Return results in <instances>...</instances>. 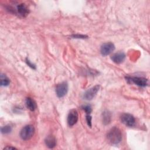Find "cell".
<instances>
[{"mask_svg":"<svg viewBox=\"0 0 150 150\" xmlns=\"http://www.w3.org/2000/svg\"><path fill=\"white\" fill-rule=\"evenodd\" d=\"M107 137L111 144L117 145L122 140V132L118 128L114 127L109 131Z\"/></svg>","mask_w":150,"mask_h":150,"instance_id":"obj_1","label":"cell"},{"mask_svg":"<svg viewBox=\"0 0 150 150\" xmlns=\"http://www.w3.org/2000/svg\"><path fill=\"white\" fill-rule=\"evenodd\" d=\"M35 128L33 125H28L25 126L20 132V137L23 140L30 139L34 134Z\"/></svg>","mask_w":150,"mask_h":150,"instance_id":"obj_2","label":"cell"},{"mask_svg":"<svg viewBox=\"0 0 150 150\" xmlns=\"http://www.w3.org/2000/svg\"><path fill=\"white\" fill-rule=\"evenodd\" d=\"M68 84L66 82H62L58 84L56 87V93L58 97L62 98L64 97L67 93Z\"/></svg>","mask_w":150,"mask_h":150,"instance_id":"obj_3","label":"cell"},{"mask_svg":"<svg viewBox=\"0 0 150 150\" xmlns=\"http://www.w3.org/2000/svg\"><path fill=\"white\" fill-rule=\"evenodd\" d=\"M120 119L123 124L128 127L133 126L135 122V120L134 116L128 113L122 114L120 117Z\"/></svg>","mask_w":150,"mask_h":150,"instance_id":"obj_4","label":"cell"},{"mask_svg":"<svg viewBox=\"0 0 150 150\" xmlns=\"http://www.w3.org/2000/svg\"><path fill=\"white\" fill-rule=\"evenodd\" d=\"M114 49H115V46L112 43L107 42L104 43L101 46L100 52L103 56H105L110 54L111 53H112L114 50Z\"/></svg>","mask_w":150,"mask_h":150,"instance_id":"obj_5","label":"cell"},{"mask_svg":"<svg viewBox=\"0 0 150 150\" xmlns=\"http://www.w3.org/2000/svg\"><path fill=\"white\" fill-rule=\"evenodd\" d=\"M127 80L135 84L140 87H145L148 84V80L144 77H127Z\"/></svg>","mask_w":150,"mask_h":150,"instance_id":"obj_6","label":"cell"},{"mask_svg":"<svg viewBox=\"0 0 150 150\" xmlns=\"http://www.w3.org/2000/svg\"><path fill=\"white\" fill-rule=\"evenodd\" d=\"M100 88V86L98 85H96L88 90H87L83 95V98L87 100H92L97 94Z\"/></svg>","mask_w":150,"mask_h":150,"instance_id":"obj_7","label":"cell"},{"mask_svg":"<svg viewBox=\"0 0 150 150\" xmlns=\"http://www.w3.org/2000/svg\"><path fill=\"white\" fill-rule=\"evenodd\" d=\"M79 115L76 110L72 109L70 111L67 115V123L69 126H73L78 121Z\"/></svg>","mask_w":150,"mask_h":150,"instance_id":"obj_8","label":"cell"},{"mask_svg":"<svg viewBox=\"0 0 150 150\" xmlns=\"http://www.w3.org/2000/svg\"><path fill=\"white\" fill-rule=\"evenodd\" d=\"M125 59V54L123 52H118L114 53L111 56L112 60L117 63V64H120L122 63Z\"/></svg>","mask_w":150,"mask_h":150,"instance_id":"obj_9","label":"cell"},{"mask_svg":"<svg viewBox=\"0 0 150 150\" xmlns=\"http://www.w3.org/2000/svg\"><path fill=\"white\" fill-rule=\"evenodd\" d=\"M46 145L49 148H53L56 145V141L54 136L48 135L45 139Z\"/></svg>","mask_w":150,"mask_h":150,"instance_id":"obj_10","label":"cell"},{"mask_svg":"<svg viewBox=\"0 0 150 150\" xmlns=\"http://www.w3.org/2000/svg\"><path fill=\"white\" fill-rule=\"evenodd\" d=\"M18 13L22 16H26L29 13V10L27 7L23 4H21L18 5L16 7Z\"/></svg>","mask_w":150,"mask_h":150,"instance_id":"obj_11","label":"cell"},{"mask_svg":"<svg viewBox=\"0 0 150 150\" xmlns=\"http://www.w3.org/2000/svg\"><path fill=\"white\" fill-rule=\"evenodd\" d=\"M102 121L104 125L109 124L111 121V114L110 111L105 110L102 114Z\"/></svg>","mask_w":150,"mask_h":150,"instance_id":"obj_12","label":"cell"},{"mask_svg":"<svg viewBox=\"0 0 150 150\" xmlns=\"http://www.w3.org/2000/svg\"><path fill=\"white\" fill-rule=\"evenodd\" d=\"M26 105L28 109L30 111H35L36 108V103L32 98L28 97L26 99Z\"/></svg>","mask_w":150,"mask_h":150,"instance_id":"obj_13","label":"cell"},{"mask_svg":"<svg viewBox=\"0 0 150 150\" xmlns=\"http://www.w3.org/2000/svg\"><path fill=\"white\" fill-rule=\"evenodd\" d=\"M10 80L8 77L5 75L2 74L1 75V85L2 86H7L9 84Z\"/></svg>","mask_w":150,"mask_h":150,"instance_id":"obj_14","label":"cell"},{"mask_svg":"<svg viewBox=\"0 0 150 150\" xmlns=\"http://www.w3.org/2000/svg\"><path fill=\"white\" fill-rule=\"evenodd\" d=\"M11 131H12V127L9 125L4 126L1 128V132L4 134H7L10 133Z\"/></svg>","mask_w":150,"mask_h":150,"instance_id":"obj_15","label":"cell"},{"mask_svg":"<svg viewBox=\"0 0 150 150\" xmlns=\"http://www.w3.org/2000/svg\"><path fill=\"white\" fill-rule=\"evenodd\" d=\"M82 108L85 111V112L87 114H90L91 113V112L92 111V108L91 107L90 105H83L82 107Z\"/></svg>","mask_w":150,"mask_h":150,"instance_id":"obj_16","label":"cell"},{"mask_svg":"<svg viewBox=\"0 0 150 150\" xmlns=\"http://www.w3.org/2000/svg\"><path fill=\"white\" fill-rule=\"evenodd\" d=\"M86 121L89 127H91V117L88 114L86 115Z\"/></svg>","mask_w":150,"mask_h":150,"instance_id":"obj_17","label":"cell"},{"mask_svg":"<svg viewBox=\"0 0 150 150\" xmlns=\"http://www.w3.org/2000/svg\"><path fill=\"white\" fill-rule=\"evenodd\" d=\"M26 63H27V64H28V65L29 66L31 67L32 69H35V66L33 64L31 63L30 62V61H29V60H28V59H26Z\"/></svg>","mask_w":150,"mask_h":150,"instance_id":"obj_18","label":"cell"},{"mask_svg":"<svg viewBox=\"0 0 150 150\" xmlns=\"http://www.w3.org/2000/svg\"><path fill=\"white\" fill-rule=\"evenodd\" d=\"M4 149H16L15 147H11V146H6Z\"/></svg>","mask_w":150,"mask_h":150,"instance_id":"obj_19","label":"cell"}]
</instances>
